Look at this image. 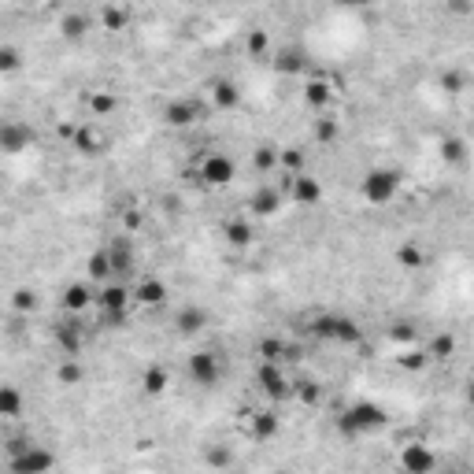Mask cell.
Wrapping results in <instances>:
<instances>
[{"mask_svg":"<svg viewBox=\"0 0 474 474\" xmlns=\"http://www.w3.org/2000/svg\"><path fill=\"white\" fill-rule=\"evenodd\" d=\"M341 426H345V434H371V430H382L386 426V412L375 404H356L345 412L341 419Z\"/></svg>","mask_w":474,"mask_h":474,"instance_id":"obj_1","label":"cell"},{"mask_svg":"<svg viewBox=\"0 0 474 474\" xmlns=\"http://www.w3.org/2000/svg\"><path fill=\"white\" fill-rule=\"evenodd\" d=\"M397 189H400L397 171H371V175L363 178V197H367L371 204H389V200L397 197Z\"/></svg>","mask_w":474,"mask_h":474,"instance_id":"obj_2","label":"cell"},{"mask_svg":"<svg viewBox=\"0 0 474 474\" xmlns=\"http://www.w3.org/2000/svg\"><path fill=\"white\" fill-rule=\"evenodd\" d=\"M315 334L330 337V341H341V345H356L360 341V326L352 319H337V315H323L315 323Z\"/></svg>","mask_w":474,"mask_h":474,"instance_id":"obj_3","label":"cell"},{"mask_svg":"<svg viewBox=\"0 0 474 474\" xmlns=\"http://www.w3.org/2000/svg\"><path fill=\"white\" fill-rule=\"evenodd\" d=\"M219 356L215 352H193L189 356V378L197 382V386H215L219 382Z\"/></svg>","mask_w":474,"mask_h":474,"instance_id":"obj_4","label":"cell"},{"mask_svg":"<svg viewBox=\"0 0 474 474\" xmlns=\"http://www.w3.org/2000/svg\"><path fill=\"white\" fill-rule=\"evenodd\" d=\"M52 467H56V456L34 449V445H23V452L12 456V471H30V474H38V471H52Z\"/></svg>","mask_w":474,"mask_h":474,"instance_id":"obj_5","label":"cell"},{"mask_svg":"<svg viewBox=\"0 0 474 474\" xmlns=\"http://www.w3.org/2000/svg\"><path fill=\"white\" fill-rule=\"evenodd\" d=\"M126 300H130V289H126L123 282H112V286H104V289L97 293V304L104 308V315H108V319H123Z\"/></svg>","mask_w":474,"mask_h":474,"instance_id":"obj_6","label":"cell"},{"mask_svg":"<svg viewBox=\"0 0 474 474\" xmlns=\"http://www.w3.org/2000/svg\"><path fill=\"white\" fill-rule=\"evenodd\" d=\"M34 145V130L26 123H0V149L4 152H23Z\"/></svg>","mask_w":474,"mask_h":474,"instance_id":"obj_7","label":"cell"},{"mask_svg":"<svg viewBox=\"0 0 474 474\" xmlns=\"http://www.w3.org/2000/svg\"><path fill=\"white\" fill-rule=\"evenodd\" d=\"M200 178H204L208 186H226V182L234 178V160H230V156H219V152H212V156L200 163Z\"/></svg>","mask_w":474,"mask_h":474,"instance_id":"obj_8","label":"cell"},{"mask_svg":"<svg viewBox=\"0 0 474 474\" xmlns=\"http://www.w3.org/2000/svg\"><path fill=\"white\" fill-rule=\"evenodd\" d=\"M289 197H293L297 204L312 208V204H319V197H323V186L308 175H289Z\"/></svg>","mask_w":474,"mask_h":474,"instance_id":"obj_9","label":"cell"},{"mask_svg":"<svg viewBox=\"0 0 474 474\" xmlns=\"http://www.w3.org/2000/svg\"><path fill=\"white\" fill-rule=\"evenodd\" d=\"M104 252H108V263H112V275H130L134 271V249L126 237H115Z\"/></svg>","mask_w":474,"mask_h":474,"instance_id":"obj_10","label":"cell"},{"mask_svg":"<svg viewBox=\"0 0 474 474\" xmlns=\"http://www.w3.org/2000/svg\"><path fill=\"white\" fill-rule=\"evenodd\" d=\"M93 300H97L93 289H89L86 282H75V286H67V293H63V308H67L71 315H78V312H86Z\"/></svg>","mask_w":474,"mask_h":474,"instance_id":"obj_11","label":"cell"},{"mask_svg":"<svg viewBox=\"0 0 474 474\" xmlns=\"http://www.w3.org/2000/svg\"><path fill=\"white\" fill-rule=\"evenodd\" d=\"M200 118V104H193V100H175V104L167 108V123L171 126H189Z\"/></svg>","mask_w":474,"mask_h":474,"instance_id":"obj_12","label":"cell"},{"mask_svg":"<svg viewBox=\"0 0 474 474\" xmlns=\"http://www.w3.org/2000/svg\"><path fill=\"white\" fill-rule=\"evenodd\" d=\"M404 467L415 471V474H426V471L437 467V460L423 449V445H408V449H404Z\"/></svg>","mask_w":474,"mask_h":474,"instance_id":"obj_13","label":"cell"},{"mask_svg":"<svg viewBox=\"0 0 474 474\" xmlns=\"http://www.w3.org/2000/svg\"><path fill=\"white\" fill-rule=\"evenodd\" d=\"M260 382H263V389H267V393H275V397H286V389H289V382H286V375H282V371L275 367V360L263 363Z\"/></svg>","mask_w":474,"mask_h":474,"instance_id":"obj_14","label":"cell"},{"mask_svg":"<svg viewBox=\"0 0 474 474\" xmlns=\"http://www.w3.org/2000/svg\"><path fill=\"white\" fill-rule=\"evenodd\" d=\"M138 300H141L145 308H149V304L156 308V304H163V300H167V286H163L160 278H145L141 286H138Z\"/></svg>","mask_w":474,"mask_h":474,"instance_id":"obj_15","label":"cell"},{"mask_svg":"<svg viewBox=\"0 0 474 474\" xmlns=\"http://www.w3.org/2000/svg\"><path fill=\"white\" fill-rule=\"evenodd\" d=\"M0 415L4 419H19L23 415V393L15 386H0Z\"/></svg>","mask_w":474,"mask_h":474,"instance_id":"obj_16","label":"cell"},{"mask_svg":"<svg viewBox=\"0 0 474 474\" xmlns=\"http://www.w3.org/2000/svg\"><path fill=\"white\" fill-rule=\"evenodd\" d=\"M278 204H282V193H278V189H267V186L252 197V212H256V215H275Z\"/></svg>","mask_w":474,"mask_h":474,"instance_id":"obj_17","label":"cell"},{"mask_svg":"<svg viewBox=\"0 0 474 474\" xmlns=\"http://www.w3.org/2000/svg\"><path fill=\"white\" fill-rule=\"evenodd\" d=\"M208 326V315L200 312V308H182L178 312V330L182 334H200Z\"/></svg>","mask_w":474,"mask_h":474,"instance_id":"obj_18","label":"cell"},{"mask_svg":"<svg viewBox=\"0 0 474 474\" xmlns=\"http://www.w3.org/2000/svg\"><path fill=\"white\" fill-rule=\"evenodd\" d=\"M212 97H215V104H219V108H237V100H241V93H237L234 82H215Z\"/></svg>","mask_w":474,"mask_h":474,"instance_id":"obj_19","label":"cell"},{"mask_svg":"<svg viewBox=\"0 0 474 474\" xmlns=\"http://www.w3.org/2000/svg\"><path fill=\"white\" fill-rule=\"evenodd\" d=\"M60 30H63V38L78 41V38H86V30H89V19H86V15H67Z\"/></svg>","mask_w":474,"mask_h":474,"instance_id":"obj_20","label":"cell"},{"mask_svg":"<svg viewBox=\"0 0 474 474\" xmlns=\"http://www.w3.org/2000/svg\"><path fill=\"white\" fill-rule=\"evenodd\" d=\"M115 108H118V100L112 93H93L89 97V112L93 115H108V112H115Z\"/></svg>","mask_w":474,"mask_h":474,"instance_id":"obj_21","label":"cell"},{"mask_svg":"<svg viewBox=\"0 0 474 474\" xmlns=\"http://www.w3.org/2000/svg\"><path fill=\"white\" fill-rule=\"evenodd\" d=\"M75 145H78L82 152H100V138L89 130V126H82V130L75 134Z\"/></svg>","mask_w":474,"mask_h":474,"instance_id":"obj_22","label":"cell"},{"mask_svg":"<svg viewBox=\"0 0 474 474\" xmlns=\"http://www.w3.org/2000/svg\"><path fill=\"white\" fill-rule=\"evenodd\" d=\"M308 104H312V108H326V104H330V89H326L323 82H312V86H308Z\"/></svg>","mask_w":474,"mask_h":474,"instance_id":"obj_23","label":"cell"},{"mask_svg":"<svg viewBox=\"0 0 474 474\" xmlns=\"http://www.w3.org/2000/svg\"><path fill=\"white\" fill-rule=\"evenodd\" d=\"M108 275H112V263H108V252H97V256L93 260H89V278H108Z\"/></svg>","mask_w":474,"mask_h":474,"instance_id":"obj_24","label":"cell"},{"mask_svg":"<svg viewBox=\"0 0 474 474\" xmlns=\"http://www.w3.org/2000/svg\"><path fill=\"white\" fill-rule=\"evenodd\" d=\"M145 389H149V393H163V389H167V371L152 367L149 375H145Z\"/></svg>","mask_w":474,"mask_h":474,"instance_id":"obj_25","label":"cell"},{"mask_svg":"<svg viewBox=\"0 0 474 474\" xmlns=\"http://www.w3.org/2000/svg\"><path fill=\"white\" fill-rule=\"evenodd\" d=\"M275 430H278V419H275V415H256V426H252V434H256L260 441H263V437H271Z\"/></svg>","mask_w":474,"mask_h":474,"instance_id":"obj_26","label":"cell"},{"mask_svg":"<svg viewBox=\"0 0 474 474\" xmlns=\"http://www.w3.org/2000/svg\"><path fill=\"white\" fill-rule=\"evenodd\" d=\"M19 67H23L19 52H15V49H0V71H4V75H8V71H19Z\"/></svg>","mask_w":474,"mask_h":474,"instance_id":"obj_27","label":"cell"},{"mask_svg":"<svg viewBox=\"0 0 474 474\" xmlns=\"http://www.w3.org/2000/svg\"><path fill=\"white\" fill-rule=\"evenodd\" d=\"M226 234H230V241H234V245H249V241H252L249 223H230V230H226Z\"/></svg>","mask_w":474,"mask_h":474,"instance_id":"obj_28","label":"cell"},{"mask_svg":"<svg viewBox=\"0 0 474 474\" xmlns=\"http://www.w3.org/2000/svg\"><path fill=\"white\" fill-rule=\"evenodd\" d=\"M104 26H108V30H123V26H126V12H123V8H108V12H104Z\"/></svg>","mask_w":474,"mask_h":474,"instance_id":"obj_29","label":"cell"},{"mask_svg":"<svg viewBox=\"0 0 474 474\" xmlns=\"http://www.w3.org/2000/svg\"><path fill=\"white\" fill-rule=\"evenodd\" d=\"M56 378L63 382V386H75V382L82 378V367H78V363H63V367L56 371Z\"/></svg>","mask_w":474,"mask_h":474,"instance_id":"obj_30","label":"cell"},{"mask_svg":"<svg viewBox=\"0 0 474 474\" xmlns=\"http://www.w3.org/2000/svg\"><path fill=\"white\" fill-rule=\"evenodd\" d=\"M419 263H423V252H419L415 245H404V249H400V267H419Z\"/></svg>","mask_w":474,"mask_h":474,"instance_id":"obj_31","label":"cell"},{"mask_svg":"<svg viewBox=\"0 0 474 474\" xmlns=\"http://www.w3.org/2000/svg\"><path fill=\"white\" fill-rule=\"evenodd\" d=\"M249 52H252V56H263V52H267V34H263V30H252Z\"/></svg>","mask_w":474,"mask_h":474,"instance_id":"obj_32","label":"cell"},{"mask_svg":"<svg viewBox=\"0 0 474 474\" xmlns=\"http://www.w3.org/2000/svg\"><path fill=\"white\" fill-rule=\"evenodd\" d=\"M278 71H286V75H293V71H300V56H297V52H282V60H278Z\"/></svg>","mask_w":474,"mask_h":474,"instance_id":"obj_33","label":"cell"},{"mask_svg":"<svg viewBox=\"0 0 474 474\" xmlns=\"http://www.w3.org/2000/svg\"><path fill=\"white\" fill-rule=\"evenodd\" d=\"M34 304H38V300H34V293H26V289H19V293H15V308H19V312H30Z\"/></svg>","mask_w":474,"mask_h":474,"instance_id":"obj_34","label":"cell"},{"mask_svg":"<svg viewBox=\"0 0 474 474\" xmlns=\"http://www.w3.org/2000/svg\"><path fill=\"white\" fill-rule=\"evenodd\" d=\"M263 360H282V345L278 341H263Z\"/></svg>","mask_w":474,"mask_h":474,"instance_id":"obj_35","label":"cell"},{"mask_svg":"<svg viewBox=\"0 0 474 474\" xmlns=\"http://www.w3.org/2000/svg\"><path fill=\"white\" fill-rule=\"evenodd\" d=\"M286 167L293 171V175H300V167H304V156H300V152H286Z\"/></svg>","mask_w":474,"mask_h":474,"instance_id":"obj_36","label":"cell"},{"mask_svg":"<svg viewBox=\"0 0 474 474\" xmlns=\"http://www.w3.org/2000/svg\"><path fill=\"white\" fill-rule=\"evenodd\" d=\"M334 134H337V126L330 123V118H323V123H319V138H323V141H330Z\"/></svg>","mask_w":474,"mask_h":474,"instance_id":"obj_37","label":"cell"},{"mask_svg":"<svg viewBox=\"0 0 474 474\" xmlns=\"http://www.w3.org/2000/svg\"><path fill=\"white\" fill-rule=\"evenodd\" d=\"M445 152H449V160H463V141H449Z\"/></svg>","mask_w":474,"mask_h":474,"instance_id":"obj_38","label":"cell"},{"mask_svg":"<svg viewBox=\"0 0 474 474\" xmlns=\"http://www.w3.org/2000/svg\"><path fill=\"white\" fill-rule=\"evenodd\" d=\"M256 163H260V167H275V152H271V149L256 152Z\"/></svg>","mask_w":474,"mask_h":474,"instance_id":"obj_39","label":"cell"},{"mask_svg":"<svg viewBox=\"0 0 474 474\" xmlns=\"http://www.w3.org/2000/svg\"><path fill=\"white\" fill-rule=\"evenodd\" d=\"M349 4H371V0H349Z\"/></svg>","mask_w":474,"mask_h":474,"instance_id":"obj_40","label":"cell"}]
</instances>
